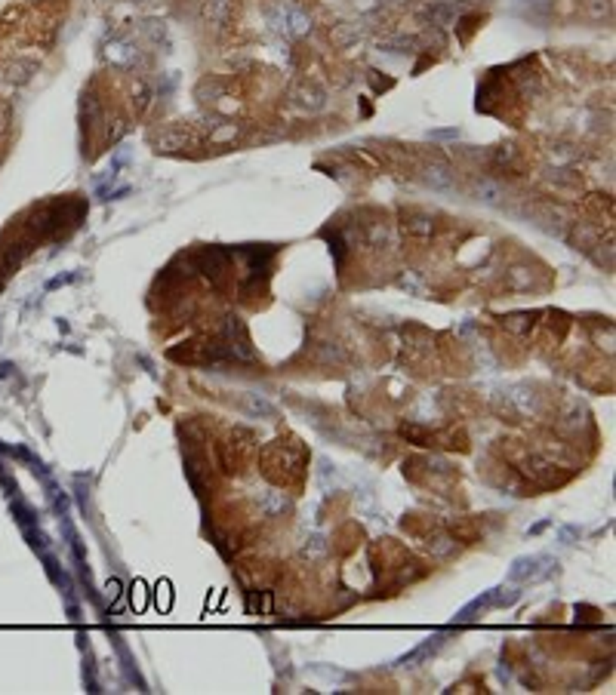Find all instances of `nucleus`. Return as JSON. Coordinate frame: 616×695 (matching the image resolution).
<instances>
[{"label": "nucleus", "mask_w": 616, "mask_h": 695, "mask_svg": "<svg viewBox=\"0 0 616 695\" xmlns=\"http://www.w3.org/2000/svg\"><path fill=\"white\" fill-rule=\"evenodd\" d=\"M425 178H429L435 188H447L450 185V173H447V167H429V173H425Z\"/></svg>", "instance_id": "1"}, {"label": "nucleus", "mask_w": 616, "mask_h": 695, "mask_svg": "<svg viewBox=\"0 0 616 695\" xmlns=\"http://www.w3.org/2000/svg\"><path fill=\"white\" fill-rule=\"evenodd\" d=\"M611 12V0H589V16L592 19H604Z\"/></svg>", "instance_id": "2"}, {"label": "nucleus", "mask_w": 616, "mask_h": 695, "mask_svg": "<svg viewBox=\"0 0 616 695\" xmlns=\"http://www.w3.org/2000/svg\"><path fill=\"white\" fill-rule=\"evenodd\" d=\"M478 191H481V194H484V200H490V203H493V200H499V188H497V185L484 182V185H481Z\"/></svg>", "instance_id": "3"}, {"label": "nucleus", "mask_w": 616, "mask_h": 695, "mask_svg": "<svg viewBox=\"0 0 616 695\" xmlns=\"http://www.w3.org/2000/svg\"><path fill=\"white\" fill-rule=\"evenodd\" d=\"M290 19H293L296 31H306V16H302V12H290Z\"/></svg>", "instance_id": "4"}]
</instances>
